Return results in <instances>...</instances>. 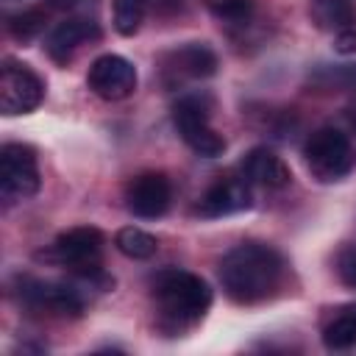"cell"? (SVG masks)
Here are the masks:
<instances>
[{"label": "cell", "mask_w": 356, "mask_h": 356, "mask_svg": "<svg viewBox=\"0 0 356 356\" xmlns=\"http://www.w3.org/2000/svg\"><path fill=\"white\" fill-rule=\"evenodd\" d=\"M284 256L261 242H242L234 245L217 267L222 292L239 303V306H253L275 295V289L284 281Z\"/></svg>", "instance_id": "cell-1"}, {"label": "cell", "mask_w": 356, "mask_h": 356, "mask_svg": "<svg viewBox=\"0 0 356 356\" xmlns=\"http://www.w3.org/2000/svg\"><path fill=\"white\" fill-rule=\"evenodd\" d=\"M150 292L159 312V328L167 334H184L200 323L211 306V286L181 267L159 270L150 281Z\"/></svg>", "instance_id": "cell-2"}, {"label": "cell", "mask_w": 356, "mask_h": 356, "mask_svg": "<svg viewBox=\"0 0 356 356\" xmlns=\"http://www.w3.org/2000/svg\"><path fill=\"white\" fill-rule=\"evenodd\" d=\"M211 100L203 92L181 95L172 106V125L178 136L203 159H217L225 153V139L211 128Z\"/></svg>", "instance_id": "cell-3"}, {"label": "cell", "mask_w": 356, "mask_h": 356, "mask_svg": "<svg viewBox=\"0 0 356 356\" xmlns=\"http://www.w3.org/2000/svg\"><path fill=\"white\" fill-rule=\"evenodd\" d=\"M303 161L320 184L342 181L353 170V145L339 128H317L303 145Z\"/></svg>", "instance_id": "cell-4"}, {"label": "cell", "mask_w": 356, "mask_h": 356, "mask_svg": "<svg viewBox=\"0 0 356 356\" xmlns=\"http://www.w3.org/2000/svg\"><path fill=\"white\" fill-rule=\"evenodd\" d=\"M42 175L36 150L25 142H6L0 147V195L6 203L28 200L39 192Z\"/></svg>", "instance_id": "cell-5"}, {"label": "cell", "mask_w": 356, "mask_h": 356, "mask_svg": "<svg viewBox=\"0 0 356 356\" xmlns=\"http://www.w3.org/2000/svg\"><path fill=\"white\" fill-rule=\"evenodd\" d=\"M100 253H103V234L95 225H75L53 239L47 259L70 267L83 278H92L100 275Z\"/></svg>", "instance_id": "cell-6"}, {"label": "cell", "mask_w": 356, "mask_h": 356, "mask_svg": "<svg viewBox=\"0 0 356 356\" xmlns=\"http://www.w3.org/2000/svg\"><path fill=\"white\" fill-rule=\"evenodd\" d=\"M17 298L33 309L44 312L53 317H81L83 314V295L72 284L61 281H42L33 275H19L17 278Z\"/></svg>", "instance_id": "cell-7"}, {"label": "cell", "mask_w": 356, "mask_h": 356, "mask_svg": "<svg viewBox=\"0 0 356 356\" xmlns=\"http://www.w3.org/2000/svg\"><path fill=\"white\" fill-rule=\"evenodd\" d=\"M44 100V81L22 61L6 58L0 67V108L6 117L28 114Z\"/></svg>", "instance_id": "cell-8"}, {"label": "cell", "mask_w": 356, "mask_h": 356, "mask_svg": "<svg viewBox=\"0 0 356 356\" xmlns=\"http://www.w3.org/2000/svg\"><path fill=\"white\" fill-rule=\"evenodd\" d=\"M217 72V53L206 42H186L161 56V81L175 89L186 81H203Z\"/></svg>", "instance_id": "cell-9"}, {"label": "cell", "mask_w": 356, "mask_h": 356, "mask_svg": "<svg viewBox=\"0 0 356 356\" xmlns=\"http://www.w3.org/2000/svg\"><path fill=\"white\" fill-rule=\"evenodd\" d=\"M136 67L117 53H103L89 64L86 72V86L92 89V95H97L100 100L117 103L134 95L136 89Z\"/></svg>", "instance_id": "cell-10"}, {"label": "cell", "mask_w": 356, "mask_h": 356, "mask_svg": "<svg viewBox=\"0 0 356 356\" xmlns=\"http://www.w3.org/2000/svg\"><path fill=\"white\" fill-rule=\"evenodd\" d=\"M125 209L134 217L156 220L164 217L172 203V186L164 172H139L125 184Z\"/></svg>", "instance_id": "cell-11"}, {"label": "cell", "mask_w": 356, "mask_h": 356, "mask_svg": "<svg viewBox=\"0 0 356 356\" xmlns=\"http://www.w3.org/2000/svg\"><path fill=\"white\" fill-rule=\"evenodd\" d=\"M250 203H253L250 184L242 175H222L200 195L197 211L203 217H228L250 209Z\"/></svg>", "instance_id": "cell-12"}, {"label": "cell", "mask_w": 356, "mask_h": 356, "mask_svg": "<svg viewBox=\"0 0 356 356\" xmlns=\"http://www.w3.org/2000/svg\"><path fill=\"white\" fill-rule=\"evenodd\" d=\"M97 36H100V28H97L95 19H86V17H67L64 22H58V25L47 33L44 50H47V56H50L56 64H67V61L75 56V50H78L81 44H86V42H92V39H97Z\"/></svg>", "instance_id": "cell-13"}, {"label": "cell", "mask_w": 356, "mask_h": 356, "mask_svg": "<svg viewBox=\"0 0 356 356\" xmlns=\"http://www.w3.org/2000/svg\"><path fill=\"white\" fill-rule=\"evenodd\" d=\"M239 175L253 186H264V189H284L292 181V172L286 167V161L273 153L270 147H253L245 153V159L239 161Z\"/></svg>", "instance_id": "cell-14"}, {"label": "cell", "mask_w": 356, "mask_h": 356, "mask_svg": "<svg viewBox=\"0 0 356 356\" xmlns=\"http://www.w3.org/2000/svg\"><path fill=\"white\" fill-rule=\"evenodd\" d=\"M323 345L328 350H348L356 345V303L337 306L325 314L320 328Z\"/></svg>", "instance_id": "cell-15"}, {"label": "cell", "mask_w": 356, "mask_h": 356, "mask_svg": "<svg viewBox=\"0 0 356 356\" xmlns=\"http://www.w3.org/2000/svg\"><path fill=\"white\" fill-rule=\"evenodd\" d=\"M309 17L320 31L339 33L353 28L356 22V8L350 0H312L309 3Z\"/></svg>", "instance_id": "cell-16"}, {"label": "cell", "mask_w": 356, "mask_h": 356, "mask_svg": "<svg viewBox=\"0 0 356 356\" xmlns=\"http://www.w3.org/2000/svg\"><path fill=\"white\" fill-rule=\"evenodd\" d=\"M114 245H117V250H120L122 256H128V259H134V261H145V259L156 256V250H159L156 236L147 234V231H142V228H136V225L120 228L117 236H114Z\"/></svg>", "instance_id": "cell-17"}, {"label": "cell", "mask_w": 356, "mask_h": 356, "mask_svg": "<svg viewBox=\"0 0 356 356\" xmlns=\"http://www.w3.org/2000/svg\"><path fill=\"white\" fill-rule=\"evenodd\" d=\"M6 25H8V33H11L14 39H19V42H33V39L44 31V25H47V11H44V8H22V11L11 14Z\"/></svg>", "instance_id": "cell-18"}, {"label": "cell", "mask_w": 356, "mask_h": 356, "mask_svg": "<svg viewBox=\"0 0 356 356\" xmlns=\"http://www.w3.org/2000/svg\"><path fill=\"white\" fill-rule=\"evenodd\" d=\"M150 0H111L114 6V31L120 36H134L142 28Z\"/></svg>", "instance_id": "cell-19"}, {"label": "cell", "mask_w": 356, "mask_h": 356, "mask_svg": "<svg viewBox=\"0 0 356 356\" xmlns=\"http://www.w3.org/2000/svg\"><path fill=\"white\" fill-rule=\"evenodd\" d=\"M312 83L331 92H356V64H337V67H320L312 75Z\"/></svg>", "instance_id": "cell-20"}, {"label": "cell", "mask_w": 356, "mask_h": 356, "mask_svg": "<svg viewBox=\"0 0 356 356\" xmlns=\"http://www.w3.org/2000/svg\"><path fill=\"white\" fill-rule=\"evenodd\" d=\"M203 3L225 25H245L253 17V0H203Z\"/></svg>", "instance_id": "cell-21"}, {"label": "cell", "mask_w": 356, "mask_h": 356, "mask_svg": "<svg viewBox=\"0 0 356 356\" xmlns=\"http://www.w3.org/2000/svg\"><path fill=\"white\" fill-rule=\"evenodd\" d=\"M337 275L345 286L356 289V242L345 245L339 253H337Z\"/></svg>", "instance_id": "cell-22"}, {"label": "cell", "mask_w": 356, "mask_h": 356, "mask_svg": "<svg viewBox=\"0 0 356 356\" xmlns=\"http://www.w3.org/2000/svg\"><path fill=\"white\" fill-rule=\"evenodd\" d=\"M334 47L337 53H356V28H348V31H339L337 39H334Z\"/></svg>", "instance_id": "cell-23"}, {"label": "cell", "mask_w": 356, "mask_h": 356, "mask_svg": "<svg viewBox=\"0 0 356 356\" xmlns=\"http://www.w3.org/2000/svg\"><path fill=\"white\" fill-rule=\"evenodd\" d=\"M53 8H61V11H75V8H81V6H86L89 0H47Z\"/></svg>", "instance_id": "cell-24"}, {"label": "cell", "mask_w": 356, "mask_h": 356, "mask_svg": "<svg viewBox=\"0 0 356 356\" xmlns=\"http://www.w3.org/2000/svg\"><path fill=\"white\" fill-rule=\"evenodd\" d=\"M153 3H156V0H153ZM178 3H181V0H159V6H161V8H175Z\"/></svg>", "instance_id": "cell-25"}]
</instances>
